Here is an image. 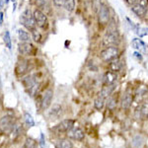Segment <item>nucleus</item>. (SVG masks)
<instances>
[{"instance_id":"nucleus-1","label":"nucleus","mask_w":148,"mask_h":148,"mask_svg":"<svg viewBox=\"0 0 148 148\" xmlns=\"http://www.w3.org/2000/svg\"><path fill=\"white\" fill-rule=\"evenodd\" d=\"M20 23L29 31H33L36 28V22L34 18V14H32L31 9H26L22 13L20 17Z\"/></svg>"},{"instance_id":"nucleus-2","label":"nucleus","mask_w":148,"mask_h":148,"mask_svg":"<svg viewBox=\"0 0 148 148\" xmlns=\"http://www.w3.org/2000/svg\"><path fill=\"white\" fill-rule=\"evenodd\" d=\"M119 54H120V51L116 47H107L101 51L100 56L106 62H111L114 59H118Z\"/></svg>"},{"instance_id":"nucleus-3","label":"nucleus","mask_w":148,"mask_h":148,"mask_svg":"<svg viewBox=\"0 0 148 148\" xmlns=\"http://www.w3.org/2000/svg\"><path fill=\"white\" fill-rule=\"evenodd\" d=\"M119 42V35L116 30H110L106 33L103 38V46L104 47H116Z\"/></svg>"},{"instance_id":"nucleus-4","label":"nucleus","mask_w":148,"mask_h":148,"mask_svg":"<svg viewBox=\"0 0 148 148\" xmlns=\"http://www.w3.org/2000/svg\"><path fill=\"white\" fill-rule=\"evenodd\" d=\"M148 10V0H139L136 4L131 6V11L138 17H143Z\"/></svg>"},{"instance_id":"nucleus-5","label":"nucleus","mask_w":148,"mask_h":148,"mask_svg":"<svg viewBox=\"0 0 148 148\" xmlns=\"http://www.w3.org/2000/svg\"><path fill=\"white\" fill-rule=\"evenodd\" d=\"M110 20V10L108 6L105 4H101L98 12V21L101 25H107Z\"/></svg>"},{"instance_id":"nucleus-6","label":"nucleus","mask_w":148,"mask_h":148,"mask_svg":"<svg viewBox=\"0 0 148 148\" xmlns=\"http://www.w3.org/2000/svg\"><path fill=\"white\" fill-rule=\"evenodd\" d=\"M34 18H35V22H36V25L38 27L42 28V29H46L47 28V15L45 13H42V11L37 9L35 10L34 12Z\"/></svg>"},{"instance_id":"nucleus-7","label":"nucleus","mask_w":148,"mask_h":148,"mask_svg":"<svg viewBox=\"0 0 148 148\" xmlns=\"http://www.w3.org/2000/svg\"><path fill=\"white\" fill-rule=\"evenodd\" d=\"M19 52L23 56H34L36 52L35 47L29 42H22L18 46Z\"/></svg>"},{"instance_id":"nucleus-8","label":"nucleus","mask_w":148,"mask_h":148,"mask_svg":"<svg viewBox=\"0 0 148 148\" xmlns=\"http://www.w3.org/2000/svg\"><path fill=\"white\" fill-rule=\"evenodd\" d=\"M74 125H75V121L64 120L54 127V131H56L57 133H64V132L67 133V131L70 130L74 126Z\"/></svg>"},{"instance_id":"nucleus-9","label":"nucleus","mask_w":148,"mask_h":148,"mask_svg":"<svg viewBox=\"0 0 148 148\" xmlns=\"http://www.w3.org/2000/svg\"><path fill=\"white\" fill-rule=\"evenodd\" d=\"M14 125H15V121H14V119L12 116H4V118L1 119L0 121V128L4 131V132H9L13 130Z\"/></svg>"},{"instance_id":"nucleus-10","label":"nucleus","mask_w":148,"mask_h":148,"mask_svg":"<svg viewBox=\"0 0 148 148\" xmlns=\"http://www.w3.org/2000/svg\"><path fill=\"white\" fill-rule=\"evenodd\" d=\"M131 47H133L134 49H136L140 52V53H143V54H148V46L143 42L142 40L140 39H132L131 40Z\"/></svg>"},{"instance_id":"nucleus-11","label":"nucleus","mask_w":148,"mask_h":148,"mask_svg":"<svg viewBox=\"0 0 148 148\" xmlns=\"http://www.w3.org/2000/svg\"><path fill=\"white\" fill-rule=\"evenodd\" d=\"M67 135L70 138H73V139H75V140H79V141L84 139V136H85L83 130L79 127H76L75 125H74L69 131H67Z\"/></svg>"},{"instance_id":"nucleus-12","label":"nucleus","mask_w":148,"mask_h":148,"mask_svg":"<svg viewBox=\"0 0 148 148\" xmlns=\"http://www.w3.org/2000/svg\"><path fill=\"white\" fill-rule=\"evenodd\" d=\"M121 108L125 109V110H127L132 105L133 103V97H132V94L130 92H126L123 94V99H121Z\"/></svg>"},{"instance_id":"nucleus-13","label":"nucleus","mask_w":148,"mask_h":148,"mask_svg":"<svg viewBox=\"0 0 148 148\" xmlns=\"http://www.w3.org/2000/svg\"><path fill=\"white\" fill-rule=\"evenodd\" d=\"M52 93L51 90H47V91L45 93L44 97H42V110H47L51 106V101H52Z\"/></svg>"},{"instance_id":"nucleus-14","label":"nucleus","mask_w":148,"mask_h":148,"mask_svg":"<svg viewBox=\"0 0 148 148\" xmlns=\"http://www.w3.org/2000/svg\"><path fill=\"white\" fill-rule=\"evenodd\" d=\"M116 78H118V75H116V72H114V71L110 70L108 71L104 76V81L107 85H112L116 82Z\"/></svg>"},{"instance_id":"nucleus-15","label":"nucleus","mask_w":148,"mask_h":148,"mask_svg":"<svg viewBox=\"0 0 148 148\" xmlns=\"http://www.w3.org/2000/svg\"><path fill=\"white\" fill-rule=\"evenodd\" d=\"M121 68V62L119 59H114V60L110 62V70L114 71V72H118Z\"/></svg>"},{"instance_id":"nucleus-16","label":"nucleus","mask_w":148,"mask_h":148,"mask_svg":"<svg viewBox=\"0 0 148 148\" xmlns=\"http://www.w3.org/2000/svg\"><path fill=\"white\" fill-rule=\"evenodd\" d=\"M105 103H106V99H105L104 97H102V96H100V95H99V96L96 98L95 102H94V107L97 110H102L103 108H104Z\"/></svg>"},{"instance_id":"nucleus-17","label":"nucleus","mask_w":148,"mask_h":148,"mask_svg":"<svg viewBox=\"0 0 148 148\" xmlns=\"http://www.w3.org/2000/svg\"><path fill=\"white\" fill-rule=\"evenodd\" d=\"M18 36L21 42H30V35L28 34V32L23 30V29H19L18 30Z\"/></svg>"},{"instance_id":"nucleus-18","label":"nucleus","mask_w":148,"mask_h":148,"mask_svg":"<svg viewBox=\"0 0 148 148\" xmlns=\"http://www.w3.org/2000/svg\"><path fill=\"white\" fill-rule=\"evenodd\" d=\"M63 6L68 12H73L76 6V2L75 0H65Z\"/></svg>"},{"instance_id":"nucleus-19","label":"nucleus","mask_w":148,"mask_h":148,"mask_svg":"<svg viewBox=\"0 0 148 148\" xmlns=\"http://www.w3.org/2000/svg\"><path fill=\"white\" fill-rule=\"evenodd\" d=\"M140 114H141L143 119L148 118V99L146 101H144V103L142 104V107L140 109Z\"/></svg>"},{"instance_id":"nucleus-20","label":"nucleus","mask_w":148,"mask_h":148,"mask_svg":"<svg viewBox=\"0 0 148 148\" xmlns=\"http://www.w3.org/2000/svg\"><path fill=\"white\" fill-rule=\"evenodd\" d=\"M58 148H73V144L70 140L63 139L58 142Z\"/></svg>"},{"instance_id":"nucleus-21","label":"nucleus","mask_w":148,"mask_h":148,"mask_svg":"<svg viewBox=\"0 0 148 148\" xmlns=\"http://www.w3.org/2000/svg\"><path fill=\"white\" fill-rule=\"evenodd\" d=\"M4 42L6 45V47H8L9 49H12V42H11V37H10V33L8 31H6L5 34H4Z\"/></svg>"},{"instance_id":"nucleus-22","label":"nucleus","mask_w":148,"mask_h":148,"mask_svg":"<svg viewBox=\"0 0 148 148\" xmlns=\"http://www.w3.org/2000/svg\"><path fill=\"white\" fill-rule=\"evenodd\" d=\"M116 98H114V96H109L108 99H107V106H108L109 109H114V107H116Z\"/></svg>"},{"instance_id":"nucleus-23","label":"nucleus","mask_w":148,"mask_h":148,"mask_svg":"<svg viewBox=\"0 0 148 148\" xmlns=\"http://www.w3.org/2000/svg\"><path fill=\"white\" fill-rule=\"evenodd\" d=\"M60 114H61V108L59 106H57V105H56V106L52 108L51 113H49L51 116H58Z\"/></svg>"},{"instance_id":"nucleus-24","label":"nucleus","mask_w":148,"mask_h":148,"mask_svg":"<svg viewBox=\"0 0 148 148\" xmlns=\"http://www.w3.org/2000/svg\"><path fill=\"white\" fill-rule=\"evenodd\" d=\"M32 35H33V38H34V40L36 42H40V39H42V35H40V33L36 28L32 31Z\"/></svg>"},{"instance_id":"nucleus-25","label":"nucleus","mask_w":148,"mask_h":148,"mask_svg":"<svg viewBox=\"0 0 148 148\" xmlns=\"http://www.w3.org/2000/svg\"><path fill=\"white\" fill-rule=\"evenodd\" d=\"M24 148H35V141L33 139H27V142L25 144V147Z\"/></svg>"},{"instance_id":"nucleus-26","label":"nucleus","mask_w":148,"mask_h":148,"mask_svg":"<svg viewBox=\"0 0 148 148\" xmlns=\"http://www.w3.org/2000/svg\"><path fill=\"white\" fill-rule=\"evenodd\" d=\"M25 118H26V121H27V123L29 125H31V126L34 125V121H33V118L30 116V114H25Z\"/></svg>"},{"instance_id":"nucleus-27","label":"nucleus","mask_w":148,"mask_h":148,"mask_svg":"<svg viewBox=\"0 0 148 148\" xmlns=\"http://www.w3.org/2000/svg\"><path fill=\"white\" fill-rule=\"evenodd\" d=\"M64 1H65V0H53V3L56 4V6L57 7H61V6H63Z\"/></svg>"},{"instance_id":"nucleus-28","label":"nucleus","mask_w":148,"mask_h":148,"mask_svg":"<svg viewBox=\"0 0 148 148\" xmlns=\"http://www.w3.org/2000/svg\"><path fill=\"white\" fill-rule=\"evenodd\" d=\"M133 56H134L135 58H137L138 60H142V56H141V53H140L139 51H135L134 53H133Z\"/></svg>"},{"instance_id":"nucleus-29","label":"nucleus","mask_w":148,"mask_h":148,"mask_svg":"<svg viewBox=\"0 0 148 148\" xmlns=\"http://www.w3.org/2000/svg\"><path fill=\"white\" fill-rule=\"evenodd\" d=\"M126 1H127V3L130 4V5H134V4H136L138 1H139V0H126Z\"/></svg>"},{"instance_id":"nucleus-30","label":"nucleus","mask_w":148,"mask_h":148,"mask_svg":"<svg viewBox=\"0 0 148 148\" xmlns=\"http://www.w3.org/2000/svg\"><path fill=\"white\" fill-rule=\"evenodd\" d=\"M2 24H3V13L0 12V25H2Z\"/></svg>"},{"instance_id":"nucleus-31","label":"nucleus","mask_w":148,"mask_h":148,"mask_svg":"<svg viewBox=\"0 0 148 148\" xmlns=\"http://www.w3.org/2000/svg\"><path fill=\"white\" fill-rule=\"evenodd\" d=\"M2 6H3V1H2V0H0V9L2 8Z\"/></svg>"},{"instance_id":"nucleus-32","label":"nucleus","mask_w":148,"mask_h":148,"mask_svg":"<svg viewBox=\"0 0 148 148\" xmlns=\"http://www.w3.org/2000/svg\"><path fill=\"white\" fill-rule=\"evenodd\" d=\"M4 2H5V4L7 5V4H8V2H9V0H4Z\"/></svg>"},{"instance_id":"nucleus-33","label":"nucleus","mask_w":148,"mask_h":148,"mask_svg":"<svg viewBox=\"0 0 148 148\" xmlns=\"http://www.w3.org/2000/svg\"><path fill=\"white\" fill-rule=\"evenodd\" d=\"M12 1H13V2H16V0H12Z\"/></svg>"}]
</instances>
